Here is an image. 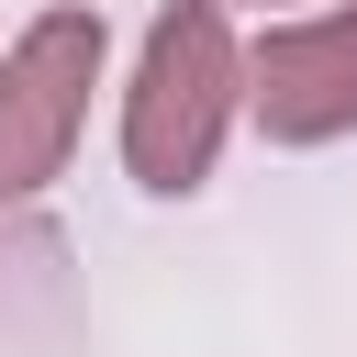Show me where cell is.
<instances>
[{"instance_id":"obj_1","label":"cell","mask_w":357,"mask_h":357,"mask_svg":"<svg viewBox=\"0 0 357 357\" xmlns=\"http://www.w3.org/2000/svg\"><path fill=\"white\" fill-rule=\"evenodd\" d=\"M245 100V45L212 0H167L145 56H134V89H123V167L156 190V201H190L223 156V123Z\"/></svg>"},{"instance_id":"obj_2","label":"cell","mask_w":357,"mask_h":357,"mask_svg":"<svg viewBox=\"0 0 357 357\" xmlns=\"http://www.w3.org/2000/svg\"><path fill=\"white\" fill-rule=\"evenodd\" d=\"M89 89H100V11L89 0H56L22 22V45L0 56V201H33L78 123H89Z\"/></svg>"},{"instance_id":"obj_3","label":"cell","mask_w":357,"mask_h":357,"mask_svg":"<svg viewBox=\"0 0 357 357\" xmlns=\"http://www.w3.org/2000/svg\"><path fill=\"white\" fill-rule=\"evenodd\" d=\"M245 112L268 123V145L357 134V0H335L312 22H268L245 56Z\"/></svg>"}]
</instances>
